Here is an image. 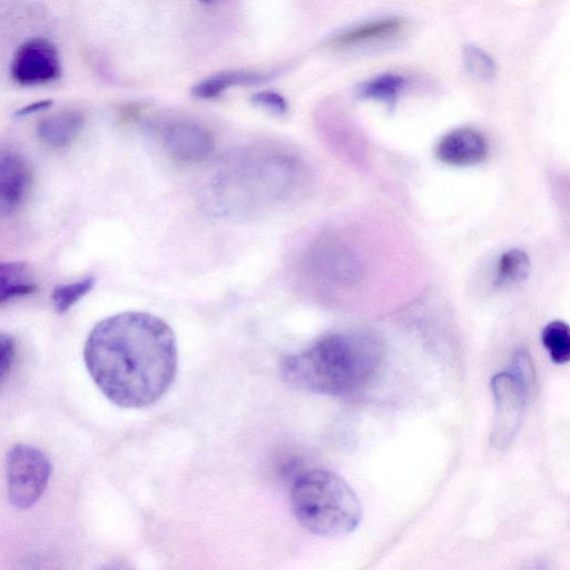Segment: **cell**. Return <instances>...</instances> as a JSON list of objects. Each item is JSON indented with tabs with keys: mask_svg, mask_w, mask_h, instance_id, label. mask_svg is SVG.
Segmentation results:
<instances>
[{
	"mask_svg": "<svg viewBox=\"0 0 570 570\" xmlns=\"http://www.w3.org/2000/svg\"><path fill=\"white\" fill-rule=\"evenodd\" d=\"M83 360L109 401L139 409L157 402L171 386L178 352L175 334L164 320L145 312H122L94 326Z\"/></svg>",
	"mask_w": 570,
	"mask_h": 570,
	"instance_id": "cell-1",
	"label": "cell"
},
{
	"mask_svg": "<svg viewBox=\"0 0 570 570\" xmlns=\"http://www.w3.org/2000/svg\"><path fill=\"white\" fill-rule=\"evenodd\" d=\"M385 353L382 337L372 331L336 332L284 356L281 373L297 389L342 396L370 384L379 374Z\"/></svg>",
	"mask_w": 570,
	"mask_h": 570,
	"instance_id": "cell-2",
	"label": "cell"
},
{
	"mask_svg": "<svg viewBox=\"0 0 570 570\" xmlns=\"http://www.w3.org/2000/svg\"><path fill=\"white\" fill-rule=\"evenodd\" d=\"M291 499L297 521L316 535L351 533L362 519V507L353 489L327 470L316 469L299 475Z\"/></svg>",
	"mask_w": 570,
	"mask_h": 570,
	"instance_id": "cell-3",
	"label": "cell"
},
{
	"mask_svg": "<svg viewBox=\"0 0 570 570\" xmlns=\"http://www.w3.org/2000/svg\"><path fill=\"white\" fill-rule=\"evenodd\" d=\"M295 164L292 159L278 156L254 159L240 168H232L217 176L213 189L216 209L226 213L234 199L261 196H278L293 180Z\"/></svg>",
	"mask_w": 570,
	"mask_h": 570,
	"instance_id": "cell-4",
	"label": "cell"
},
{
	"mask_svg": "<svg viewBox=\"0 0 570 570\" xmlns=\"http://www.w3.org/2000/svg\"><path fill=\"white\" fill-rule=\"evenodd\" d=\"M8 494L18 509L32 507L45 492L51 463L39 449L28 444L12 446L6 460Z\"/></svg>",
	"mask_w": 570,
	"mask_h": 570,
	"instance_id": "cell-5",
	"label": "cell"
},
{
	"mask_svg": "<svg viewBox=\"0 0 570 570\" xmlns=\"http://www.w3.org/2000/svg\"><path fill=\"white\" fill-rule=\"evenodd\" d=\"M494 400V419L490 442L495 449H504L518 433L529 395L508 372H498L491 379Z\"/></svg>",
	"mask_w": 570,
	"mask_h": 570,
	"instance_id": "cell-6",
	"label": "cell"
},
{
	"mask_svg": "<svg viewBox=\"0 0 570 570\" xmlns=\"http://www.w3.org/2000/svg\"><path fill=\"white\" fill-rule=\"evenodd\" d=\"M61 75V62L56 47L45 38L26 40L17 49L11 76L22 86H38L57 80Z\"/></svg>",
	"mask_w": 570,
	"mask_h": 570,
	"instance_id": "cell-7",
	"label": "cell"
},
{
	"mask_svg": "<svg viewBox=\"0 0 570 570\" xmlns=\"http://www.w3.org/2000/svg\"><path fill=\"white\" fill-rule=\"evenodd\" d=\"M32 180L27 158L17 150L0 148V217L10 216L24 205Z\"/></svg>",
	"mask_w": 570,
	"mask_h": 570,
	"instance_id": "cell-8",
	"label": "cell"
},
{
	"mask_svg": "<svg viewBox=\"0 0 570 570\" xmlns=\"http://www.w3.org/2000/svg\"><path fill=\"white\" fill-rule=\"evenodd\" d=\"M164 142L173 157L186 163L199 161L214 150V138L204 127L191 122H174L164 131Z\"/></svg>",
	"mask_w": 570,
	"mask_h": 570,
	"instance_id": "cell-9",
	"label": "cell"
},
{
	"mask_svg": "<svg viewBox=\"0 0 570 570\" xmlns=\"http://www.w3.org/2000/svg\"><path fill=\"white\" fill-rule=\"evenodd\" d=\"M438 158L452 166H470L483 161L488 155V142L483 135L472 128H458L444 135L436 145Z\"/></svg>",
	"mask_w": 570,
	"mask_h": 570,
	"instance_id": "cell-10",
	"label": "cell"
},
{
	"mask_svg": "<svg viewBox=\"0 0 570 570\" xmlns=\"http://www.w3.org/2000/svg\"><path fill=\"white\" fill-rule=\"evenodd\" d=\"M406 28V20L399 16H386L350 27L336 35L333 43L342 48L364 46L397 37Z\"/></svg>",
	"mask_w": 570,
	"mask_h": 570,
	"instance_id": "cell-11",
	"label": "cell"
},
{
	"mask_svg": "<svg viewBox=\"0 0 570 570\" xmlns=\"http://www.w3.org/2000/svg\"><path fill=\"white\" fill-rule=\"evenodd\" d=\"M85 124L82 114L65 110L43 118L37 126V136L42 144L53 149L68 147L80 134Z\"/></svg>",
	"mask_w": 570,
	"mask_h": 570,
	"instance_id": "cell-12",
	"label": "cell"
},
{
	"mask_svg": "<svg viewBox=\"0 0 570 570\" xmlns=\"http://www.w3.org/2000/svg\"><path fill=\"white\" fill-rule=\"evenodd\" d=\"M37 289L35 275L23 262H0V304Z\"/></svg>",
	"mask_w": 570,
	"mask_h": 570,
	"instance_id": "cell-13",
	"label": "cell"
},
{
	"mask_svg": "<svg viewBox=\"0 0 570 570\" xmlns=\"http://www.w3.org/2000/svg\"><path fill=\"white\" fill-rule=\"evenodd\" d=\"M265 78V75L254 71H224L199 81L193 88V95L203 99L214 98L233 86L253 85Z\"/></svg>",
	"mask_w": 570,
	"mask_h": 570,
	"instance_id": "cell-14",
	"label": "cell"
},
{
	"mask_svg": "<svg viewBox=\"0 0 570 570\" xmlns=\"http://www.w3.org/2000/svg\"><path fill=\"white\" fill-rule=\"evenodd\" d=\"M407 79L399 73L385 72L363 81L357 95L363 99L393 105L407 87Z\"/></svg>",
	"mask_w": 570,
	"mask_h": 570,
	"instance_id": "cell-15",
	"label": "cell"
},
{
	"mask_svg": "<svg viewBox=\"0 0 570 570\" xmlns=\"http://www.w3.org/2000/svg\"><path fill=\"white\" fill-rule=\"evenodd\" d=\"M530 258L528 254L520 248L505 250L497 263L494 285L497 287L514 286L529 276Z\"/></svg>",
	"mask_w": 570,
	"mask_h": 570,
	"instance_id": "cell-16",
	"label": "cell"
},
{
	"mask_svg": "<svg viewBox=\"0 0 570 570\" xmlns=\"http://www.w3.org/2000/svg\"><path fill=\"white\" fill-rule=\"evenodd\" d=\"M541 342L551 361L564 364L570 358V332L562 321L548 323L541 333Z\"/></svg>",
	"mask_w": 570,
	"mask_h": 570,
	"instance_id": "cell-17",
	"label": "cell"
},
{
	"mask_svg": "<svg viewBox=\"0 0 570 570\" xmlns=\"http://www.w3.org/2000/svg\"><path fill=\"white\" fill-rule=\"evenodd\" d=\"M95 283L96 278L88 276L73 283L56 286L51 294V301L56 312L62 314L69 311L92 289Z\"/></svg>",
	"mask_w": 570,
	"mask_h": 570,
	"instance_id": "cell-18",
	"label": "cell"
},
{
	"mask_svg": "<svg viewBox=\"0 0 570 570\" xmlns=\"http://www.w3.org/2000/svg\"><path fill=\"white\" fill-rule=\"evenodd\" d=\"M466 71L479 80H490L495 73V63L492 57L475 45H466L462 52Z\"/></svg>",
	"mask_w": 570,
	"mask_h": 570,
	"instance_id": "cell-19",
	"label": "cell"
},
{
	"mask_svg": "<svg viewBox=\"0 0 570 570\" xmlns=\"http://www.w3.org/2000/svg\"><path fill=\"white\" fill-rule=\"evenodd\" d=\"M507 372L528 395L531 394L535 380V371L533 361L525 348L520 347L513 352L510 367Z\"/></svg>",
	"mask_w": 570,
	"mask_h": 570,
	"instance_id": "cell-20",
	"label": "cell"
},
{
	"mask_svg": "<svg viewBox=\"0 0 570 570\" xmlns=\"http://www.w3.org/2000/svg\"><path fill=\"white\" fill-rule=\"evenodd\" d=\"M16 357V341L7 334L0 333V385L10 372Z\"/></svg>",
	"mask_w": 570,
	"mask_h": 570,
	"instance_id": "cell-21",
	"label": "cell"
},
{
	"mask_svg": "<svg viewBox=\"0 0 570 570\" xmlns=\"http://www.w3.org/2000/svg\"><path fill=\"white\" fill-rule=\"evenodd\" d=\"M252 102L269 112L283 115L287 110L286 100L273 91H261L252 96Z\"/></svg>",
	"mask_w": 570,
	"mask_h": 570,
	"instance_id": "cell-22",
	"label": "cell"
},
{
	"mask_svg": "<svg viewBox=\"0 0 570 570\" xmlns=\"http://www.w3.org/2000/svg\"><path fill=\"white\" fill-rule=\"evenodd\" d=\"M50 105V101L49 100H46V101H39V102H36V104H32V105H29V106H26L23 107L19 114L20 115H28L30 112H33V111H37V110H41L43 108H46L47 106Z\"/></svg>",
	"mask_w": 570,
	"mask_h": 570,
	"instance_id": "cell-23",
	"label": "cell"
}]
</instances>
